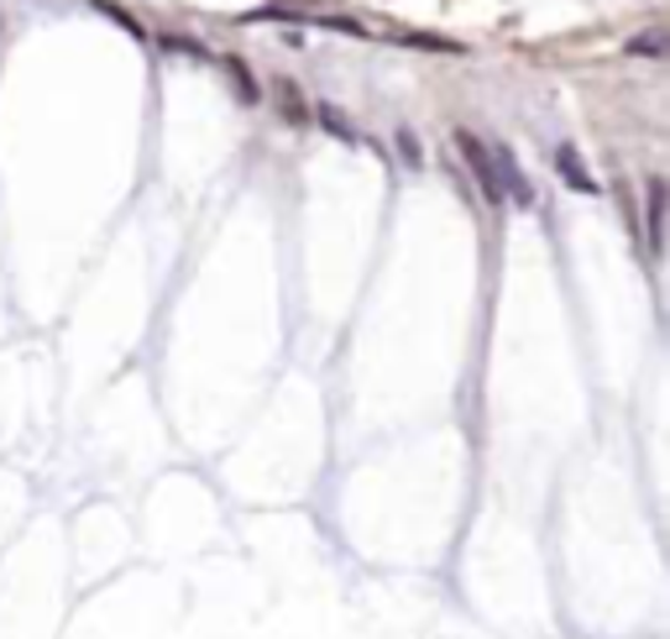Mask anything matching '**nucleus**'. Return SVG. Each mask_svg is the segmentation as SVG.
I'll use <instances>...</instances> for the list:
<instances>
[{"label": "nucleus", "instance_id": "f257e3e1", "mask_svg": "<svg viewBox=\"0 0 670 639\" xmlns=\"http://www.w3.org/2000/svg\"><path fill=\"white\" fill-rule=\"evenodd\" d=\"M456 147H461V158L472 163L482 195H488L493 205H503V184H498V168H493V147H482V137H472V132H456Z\"/></svg>", "mask_w": 670, "mask_h": 639}, {"label": "nucleus", "instance_id": "f03ea898", "mask_svg": "<svg viewBox=\"0 0 670 639\" xmlns=\"http://www.w3.org/2000/svg\"><path fill=\"white\" fill-rule=\"evenodd\" d=\"M555 174L572 184L576 195H592V189H597V179L587 174V163L576 158V147H561V153H555Z\"/></svg>", "mask_w": 670, "mask_h": 639}, {"label": "nucleus", "instance_id": "7ed1b4c3", "mask_svg": "<svg viewBox=\"0 0 670 639\" xmlns=\"http://www.w3.org/2000/svg\"><path fill=\"white\" fill-rule=\"evenodd\" d=\"M660 220H666V184L650 179V252H660Z\"/></svg>", "mask_w": 670, "mask_h": 639}, {"label": "nucleus", "instance_id": "20e7f679", "mask_svg": "<svg viewBox=\"0 0 670 639\" xmlns=\"http://www.w3.org/2000/svg\"><path fill=\"white\" fill-rule=\"evenodd\" d=\"M320 121H325V126H331L335 137H346V142H352V126H346V121L335 116V111H320Z\"/></svg>", "mask_w": 670, "mask_h": 639}, {"label": "nucleus", "instance_id": "39448f33", "mask_svg": "<svg viewBox=\"0 0 670 639\" xmlns=\"http://www.w3.org/2000/svg\"><path fill=\"white\" fill-rule=\"evenodd\" d=\"M398 147H404V158H409V168H419V147H415V137H409V132H398Z\"/></svg>", "mask_w": 670, "mask_h": 639}, {"label": "nucleus", "instance_id": "423d86ee", "mask_svg": "<svg viewBox=\"0 0 670 639\" xmlns=\"http://www.w3.org/2000/svg\"><path fill=\"white\" fill-rule=\"evenodd\" d=\"M634 48H639V53H660V32H645V38L634 42Z\"/></svg>", "mask_w": 670, "mask_h": 639}]
</instances>
